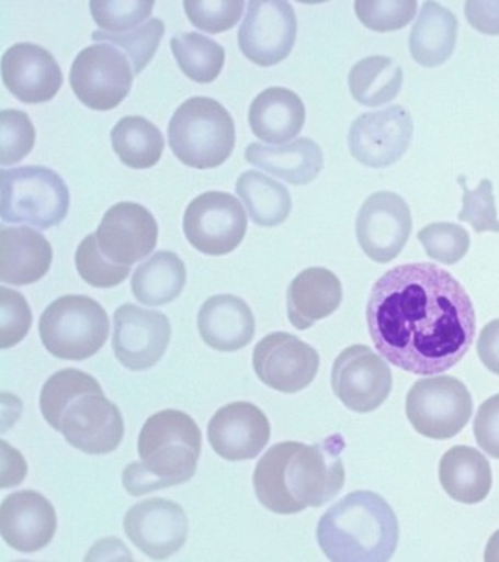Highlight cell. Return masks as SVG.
Returning a JSON list of instances; mask_svg holds the SVG:
<instances>
[{
    "instance_id": "41",
    "label": "cell",
    "mask_w": 499,
    "mask_h": 562,
    "mask_svg": "<svg viewBox=\"0 0 499 562\" xmlns=\"http://www.w3.org/2000/svg\"><path fill=\"white\" fill-rule=\"evenodd\" d=\"M154 7V0H139V2L138 0L133 2L92 0L90 2L92 20L106 33H124L138 27L140 22L150 18Z\"/></svg>"
},
{
    "instance_id": "2",
    "label": "cell",
    "mask_w": 499,
    "mask_h": 562,
    "mask_svg": "<svg viewBox=\"0 0 499 562\" xmlns=\"http://www.w3.org/2000/svg\"><path fill=\"white\" fill-rule=\"evenodd\" d=\"M342 450L340 436H331L314 446L292 441L276 443L254 469L258 501L269 512L283 516L320 508L345 484Z\"/></svg>"
},
{
    "instance_id": "10",
    "label": "cell",
    "mask_w": 499,
    "mask_h": 562,
    "mask_svg": "<svg viewBox=\"0 0 499 562\" xmlns=\"http://www.w3.org/2000/svg\"><path fill=\"white\" fill-rule=\"evenodd\" d=\"M246 211L235 195L209 191L200 194L184 211L183 231L191 246L209 257L238 249L247 233Z\"/></svg>"
},
{
    "instance_id": "3",
    "label": "cell",
    "mask_w": 499,
    "mask_h": 562,
    "mask_svg": "<svg viewBox=\"0 0 499 562\" xmlns=\"http://www.w3.org/2000/svg\"><path fill=\"white\" fill-rule=\"evenodd\" d=\"M138 452L140 461L122 473L133 497L190 482L202 453V432L190 414L166 409L144 424Z\"/></svg>"
},
{
    "instance_id": "44",
    "label": "cell",
    "mask_w": 499,
    "mask_h": 562,
    "mask_svg": "<svg viewBox=\"0 0 499 562\" xmlns=\"http://www.w3.org/2000/svg\"><path fill=\"white\" fill-rule=\"evenodd\" d=\"M32 312L21 292L0 288V347L10 349L27 336Z\"/></svg>"
},
{
    "instance_id": "29",
    "label": "cell",
    "mask_w": 499,
    "mask_h": 562,
    "mask_svg": "<svg viewBox=\"0 0 499 562\" xmlns=\"http://www.w3.org/2000/svg\"><path fill=\"white\" fill-rule=\"evenodd\" d=\"M456 16L438 2H424L420 18L410 32L409 49L413 60L424 68L443 65L456 47Z\"/></svg>"
},
{
    "instance_id": "31",
    "label": "cell",
    "mask_w": 499,
    "mask_h": 562,
    "mask_svg": "<svg viewBox=\"0 0 499 562\" xmlns=\"http://www.w3.org/2000/svg\"><path fill=\"white\" fill-rule=\"evenodd\" d=\"M236 192L249 211L250 220L260 227H276L290 217L291 192L264 173L243 172L236 183Z\"/></svg>"
},
{
    "instance_id": "15",
    "label": "cell",
    "mask_w": 499,
    "mask_h": 562,
    "mask_svg": "<svg viewBox=\"0 0 499 562\" xmlns=\"http://www.w3.org/2000/svg\"><path fill=\"white\" fill-rule=\"evenodd\" d=\"M412 214L401 195L379 191L362 203L356 220V236L370 260L386 265L394 261L408 244Z\"/></svg>"
},
{
    "instance_id": "22",
    "label": "cell",
    "mask_w": 499,
    "mask_h": 562,
    "mask_svg": "<svg viewBox=\"0 0 499 562\" xmlns=\"http://www.w3.org/2000/svg\"><path fill=\"white\" fill-rule=\"evenodd\" d=\"M57 531V514L44 495L14 492L0 506V535L11 549L36 553L49 546Z\"/></svg>"
},
{
    "instance_id": "7",
    "label": "cell",
    "mask_w": 499,
    "mask_h": 562,
    "mask_svg": "<svg viewBox=\"0 0 499 562\" xmlns=\"http://www.w3.org/2000/svg\"><path fill=\"white\" fill-rule=\"evenodd\" d=\"M110 335L103 306L87 295H65L47 306L39 319V336L52 357L81 361L94 357Z\"/></svg>"
},
{
    "instance_id": "14",
    "label": "cell",
    "mask_w": 499,
    "mask_h": 562,
    "mask_svg": "<svg viewBox=\"0 0 499 562\" xmlns=\"http://www.w3.org/2000/svg\"><path fill=\"white\" fill-rule=\"evenodd\" d=\"M413 136L412 116L405 106L394 105L361 114L351 124V155L368 168L381 169L397 162L408 151Z\"/></svg>"
},
{
    "instance_id": "39",
    "label": "cell",
    "mask_w": 499,
    "mask_h": 562,
    "mask_svg": "<svg viewBox=\"0 0 499 562\" xmlns=\"http://www.w3.org/2000/svg\"><path fill=\"white\" fill-rule=\"evenodd\" d=\"M358 20L373 32H395L416 18V0H358Z\"/></svg>"
},
{
    "instance_id": "35",
    "label": "cell",
    "mask_w": 499,
    "mask_h": 562,
    "mask_svg": "<svg viewBox=\"0 0 499 562\" xmlns=\"http://www.w3.org/2000/svg\"><path fill=\"white\" fill-rule=\"evenodd\" d=\"M88 391H102L94 376L77 369H65L55 373L41 391L39 406L44 419L57 430L63 409L68 402Z\"/></svg>"
},
{
    "instance_id": "46",
    "label": "cell",
    "mask_w": 499,
    "mask_h": 562,
    "mask_svg": "<svg viewBox=\"0 0 499 562\" xmlns=\"http://www.w3.org/2000/svg\"><path fill=\"white\" fill-rule=\"evenodd\" d=\"M465 16L484 35H499V2L469 0L465 3Z\"/></svg>"
},
{
    "instance_id": "13",
    "label": "cell",
    "mask_w": 499,
    "mask_h": 562,
    "mask_svg": "<svg viewBox=\"0 0 499 562\" xmlns=\"http://www.w3.org/2000/svg\"><path fill=\"white\" fill-rule=\"evenodd\" d=\"M297 40V16L290 2L253 0L239 29L240 52L254 65L269 68L290 57Z\"/></svg>"
},
{
    "instance_id": "12",
    "label": "cell",
    "mask_w": 499,
    "mask_h": 562,
    "mask_svg": "<svg viewBox=\"0 0 499 562\" xmlns=\"http://www.w3.org/2000/svg\"><path fill=\"white\" fill-rule=\"evenodd\" d=\"M332 391L354 413H372L389 398L394 379L389 364L367 346H351L336 358Z\"/></svg>"
},
{
    "instance_id": "45",
    "label": "cell",
    "mask_w": 499,
    "mask_h": 562,
    "mask_svg": "<svg viewBox=\"0 0 499 562\" xmlns=\"http://www.w3.org/2000/svg\"><path fill=\"white\" fill-rule=\"evenodd\" d=\"M473 431L480 449L499 460V394L479 406Z\"/></svg>"
},
{
    "instance_id": "17",
    "label": "cell",
    "mask_w": 499,
    "mask_h": 562,
    "mask_svg": "<svg viewBox=\"0 0 499 562\" xmlns=\"http://www.w3.org/2000/svg\"><path fill=\"white\" fill-rule=\"evenodd\" d=\"M172 338L169 317L160 312L122 305L114 313L113 349L131 371H147L160 362Z\"/></svg>"
},
{
    "instance_id": "33",
    "label": "cell",
    "mask_w": 499,
    "mask_h": 562,
    "mask_svg": "<svg viewBox=\"0 0 499 562\" xmlns=\"http://www.w3.org/2000/svg\"><path fill=\"white\" fill-rule=\"evenodd\" d=\"M111 144L120 160L132 169L151 168L165 151L160 128L143 116L122 117L111 132Z\"/></svg>"
},
{
    "instance_id": "48",
    "label": "cell",
    "mask_w": 499,
    "mask_h": 562,
    "mask_svg": "<svg viewBox=\"0 0 499 562\" xmlns=\"http://www.w3.org/2000/svg\"><path fill=\"white\" fill-rule=\"evenodd\" d=\"M484 560L487 562H499V530L491 536L489 543H487Z\"/></svg>"
},
{
    "instance_id": "1",
    "label": "cell",
    "mask_w": 499,
    "mask_h": 562,
    "mask_svg": "<svg viewBox=\"0 0 499 562\" xmlns=\"http://www.w3.org/2000/svg\"><path fill=\"white\" fill-rule=\"evenodd\" d=\"M367 325L381 357L416 375H439L468 353L476 312L456 277L432 262H410L373 284Z\"/></svg>"
},
{
    "instance_id": "9",
    "label": "cell",
    "mask_w": 499,
    "mask_h": 562,
    "mask_svg": "<svg viewBox=\"0 0 499 562\" xmlns=\"http://www.w3.org/2000/svg\"><path fill=\"white\" fill-rule=\"evenodd\" d=\"M133 70L125 54L111 44H92L77 55L70 68V87L91 110L116 109L132 90Z\"/></svg>"
},
{
    "instance_id": "40",
    "label": "cell",
    "mask_w": 499,
    "mask_h": 562,
    "mask_svg": "<svg viewBox=\"0 0 499 562\" xmlns=\"http://www.w3.org/2000/svg\"><path fill=\"white\" fill-rule=\"evenodd\" d=\"M36 132L27 114L18 110L0 113V165H16L31 154Z\"/></svg>"
},
{
    "instance_id": "19",
    "label": "cell",
    "mask_w": 499,
    "mask_h": 562,
    "mask_svg": "<svg viewBox=\"0 0 499 562\" xmlns=\"http://www.w3.org/2000/svg\"><path fill=\"white\" fill-rule=\"evenodd\" d=\"M95 238L111 262L132 266L149 257L157 247L158 224L146 206L121 202L106 211Z\"/></svg>"
},
{
    "instance_id": "28",
    "label": "cell",
    "mask_w": 499,
    "mask_h": 562,
    "mask_svg": "<svg viewBox=\"0 0 499 562\" xmlns=\"http://www.w3.org/2000/svg\"><path fill=\"white\" fill-rule=\"evenodd\" d=\"M439 479L443 491L453 501L476 505L490 494V462L473 447L457 446L443 454L439 465Z\"/></svg>"
},
{
    "instance_id": "36",
    "label": "cell",
    "mask_w": 499,
    "mask_h": 562,
    "mask_svg": "<svg viewBox=\"0 0 499 562\" xmlns=\"http://www.w3.org/2000/svg\"><path fill=\"white\" fill-rule=\"evenodd\" d=\"M166 25L161 20H149L135 31L124 33L94 32L92 40L121 47L131 57L135 74L143 72L155 57Z\"/></svg>"
},
{
    "instance_id": "16",
    "label": "cell",
    "mask_w": 499,
    "mask_h": 562,
    "mask_svg": "<svg viewBox=\"0 0 499 562\" xmlns=\"http://www.w3.org/2000/svg\"><path fill=\"white\" fill-rule=\"evenodd\" d=\"M320 357L316 349L290 333H272L257 344L253 369L265 386L297 394L316 380Z\"/></svg>"
},
{
    "instance_id": "21",
    "label": "cell",
    "mask_w": 499,
    "mask_h": 562,
    "mask_svg": "<svg viewBox=\"0 0 499 562\" xmlns=\"http://www.w3.org/2000/svg\"><path fill=\"white\" fill-rule=\"evenodd\" d=\"M7 90L24 103L49 102L63 85V70L54 55L38 44H14L2 57Z\"/></svg>"
},
{
    "instance_id": "32",
    "label": "cell",
    "mask_w": 499,
    "mask_h": 562,
    "mask_svg": "<svg viewBox=\"0 0 499 562\" xmlns=\"http://www.w3.org/2000/svg\"><path fill=\"white\" fill-rule=\"evenodd\" d=\"M402 68L389 57H367L350 70V92L364 106H381L394 101L402 87Z\"/></svg>"
},
{
    "instance_id": "47",
    "label": "cell",
    "mask_w": 499,
    "mask_h": 562,
    "mask_svg": "<svg viewBox=\"0 0 499 562\" xmlns=\"http://www.w3.org/2000/svg\"><path fill=\"white\" fill-rule=\"evenodd\" d=\"M478 355L483 364L499 375V319L489 322L480 331Z\"/></svg>"
},
{
    "instance_id": "4",
    "label": "cell",
    "mask_w": 499,
    "mask_h": 562,
    "mask_svg": "<svg viewBox=\"0 0 499 562\" xmlns=\"http://www.w3.org/2000/svg\"><path fill=\"white\" fill-rule=\"evenodd\" d=\"M399 527L389 503L375 492L354 491L332 505L317 525L321 552L334 562H386L397 550Z\"/></svg>"
},
{
    "instance_id": "24",
    "label": "cell",
    "mask_w": 499,
    "mask_h": 562,
    "mask_svg": "<svg viewBox=\"0 0 499 562\" xmlns=\"http://www.w3.org/2000/svg\"><path fill=\"white\" fill-rule=\"evenodd\" d=\"M197 325L206 346L238 351L254 336V316L246 301L231 294L214 295L200 308Z\"/></svg>"
},
{
    "instance_id": "43",
    "label": "cell",
    "mask_w": 499,
    "mask_h": 562,
    "mask_svg": "<svg viewBox=\"0 0 499 562\" xmlns=\"http://www.w3.org/2000/svg\"><path fill=\"white\" fill-rule=\"evenodd\" d=\"M460 184L464 191L462 194L464 206H462L457 220L468 222L476 233H499L497 203H495L491 181L484 179L476 190H468L464 177H461Z\"/></svg>"
},
{
    "instance_id": "18",
    "label": "cell",
    "mask_w": 499,
    "mask_h": 562,
    "mask_svg": "<svg viewBox=\"0 0 499 562\" xmlns=\"http://www.w3.org/2000/svg\"><path fill=\"white\" fill-rule=\"evenodd\" d=\"M124 531L146 557L162 561L186 543L190 520L179 503L157 497L128 509Z\"/></svg>"
},
{
    "instance_id": "6",
    "label": "cell",
    "mask_w": 499,
    "mask_h": 562,
    "mask_svg": "<svg viewBox=\"0 0 499 562\" xmlns=\"http://www.w3.org/2000/svg\"><path fill=\"white\" fill-rule=\"evenodd\" d=\"M0 216L3 222L57 227L68 216L70 195L65 180L44 166L2 169Z\"/></svg>"
},
{
    "instance_id": "38",
    "label": "cell",
    "mask_w": 499,
    "mask_h": 562,
    "mask_svg": "<svg viewBox=\"0 0 499 562\" xmlns=\"http://www.w3.org/2000/svg\"><path fill=\"white\" fill-rule=\"evenodd\" d=\"M76 265L81 279L102 290L117 286L131 276V266L114 265L102 254L95 235H90L80 243Z\"/></svg>"
},
{
    "instance_id": "26",
    "label": "cell",
    "mask_w": 499,
    "mask_h": 562,
    "mask_svg": "<svg viewBox=\"0 0 499 562\" xmlns=\"http://www.w3.org/2000/svg\"><path fill=\"white\" fill-rule=\"evenodd\" d=\"M246 160L295 187L309 184L324 169V151L316 140L309 138H298L280 146L250 144L246 149Z\"/></svg>"
},
{
    "instance_id": "37",
    "label": "cell",
    "mask_w": 499,
    "mask_h": 562,
    "mask_svg": "<svg viewBox=\"0 0 499 562\" xmlns=\"http://www.w3.org/2000/svg\"><path fill=\"white\" fill-rule=\"evenodd\" d=\"M419 241L423 244L431 260L451 266L460 262L469 250V235L461 225L453 222H435L419 232Z\"/></svg>"
},
{
    "instance_id": "30",
    "label": "cell",
    "mask_w": 499,
    "mask_h": 562,
    "mask_svg": "<svg viewBox=\"0 0 499 562\" xmlns=\"http://www.w3.org/2000/svg\"><path fill=\"white\" fill-rule=\"evenodd\" d=\"M186 284V268L173 251H157L140 265L132 279L136 301L147 306H161L175 301Z\"/></svg>"
},
{
    "instance_id": "34",
    "label": "cell",
    "mask_w": 499,
    "mask_h": 562,
    "mask_svg": "<svg viewBox=\"0 0 499 562\" xmlns=\"http://www.w3.org/2000/svg\"><path fill=\"white\" fill-rule=\"evenodd\" d=\"M170 49L188 79L211 83L225 65V50L219 43L200 33H180L170 40Z\"/></svg>"
},
{
    "instance_id": "25",
    "label": "cell",
    "mask_w": 499,
    "mask_h": 562,
    "mask_svg": "<svg viewBox=\"0 0 499 562\" xmlns=\"http://www.w3.org/2000/svg\"><path fill=\"white\" fill-rule=\"evenodd\" d=\"M343 291L339 277L325 268H309L292 280L287 290V316L298 330L338 312Z\"/></svg>"
},
{
    "instance_id": "27",
    "label": "cell",
    "mask_w": 499,
    "mask_h": 562,
    "mask_svg": "<svg viewBox=\"0 0 499 562\" xmlns=\"http://www.w3.org/2000/svg\"><path fill=\"white\" fill-rule=\"evenodd\" d=\"M305 121V103L287 88H268L250 105L251 132L264 143L284 144L294 139Z\"/></svg>"
},
{
    "instance_id": "5",
    "label": "cell",
    "mask_w": 499,
    "mask_h": 562,
    "mask_svg": "<svg viewBox=\"0 0 499 562\" xmlns=\"http://www.w3.org/2000/svg\"><path fill=\"white\" fill-rule=\"evenodd\" d=\"M168 133L170 149L190 168H219L235 150V121L214 99L192 98L181 103Z\"/></svg>"
},
{
    "instance_id": "11",
    "label": "cell",
    "mask_w": 499,
    "mask_h": 562,
    "mask_svg": "<svg viewBox=\"0 0 499 562\" xmlns=\"http://www.w3.org/2000/svg\"><path fill=\"white\" fill-rule=\"evenodd\" d=\"M57 431L80 452L109 454L124 439V419L103 391H88L68 402Z\"/></svg>"
},
{
    "instance_id": "8",
    "label": "cell",
    "mask_w": 499,
    "mask_h": 562,
    "mask_svg": "<svg viewBox=\"0 0 499 562\" xmlns=\"http://www.w3.org/2000/svg\"><path fill=\"white\" fill-rule=\"evenodd\" d=\"M406 414L421 436L445 441L460 435L472 419V394L454 376L420 380L406 398Z\"/></svg>"
},
{
    "instance_id": "42",
    "label": "cell",
    "mask_w": 499,
    "mask_h": 562,
    "mask_svg": "<svg viewBox=\"0 0 499 562\" xmlns=\"http://www.w3.org/2000/svg\"><path fill=\"white\" fill-rule=\"evenodd\" d=\"M188 20L202 32L230 31L242 18V0H186L183 2Z\"/></svg>"
},
{
    "instance_id": "20",
    "label": "cell",
    "mask_w": 499,
    "mask_h": 562,
    "mask_svg": "<svg viewBox=\"0 0 499 562\" xmlns=\"http://www.w3.org/2000/svg\"><path fill=\"white\" fill-rule=\"evenodd\" d=\"M268 416L249 402H235L214 414L208 439L214 452L227 461L253 460L270 439Z\"/></svg>"
},
{
    "instance_id": "23",
    "label": "cell",
    "mask_w": 499,
    "mask_h": 562,
    "mask_svg": "<svg viewBox=\"0 0 499 562\" xmlns=\"http://www.w3.org/2000/svg\"><path fill=\"white\" fill-rule=\"evenodd\" d=\"M54 250L39 232L0 227V281L13 286L36 283L49 272Z\"/></svg>"
}]
</instances>
